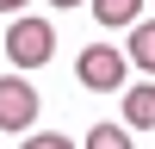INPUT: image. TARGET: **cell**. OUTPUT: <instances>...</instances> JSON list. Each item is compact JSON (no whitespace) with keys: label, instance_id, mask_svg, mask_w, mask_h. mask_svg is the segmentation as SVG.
I'll list each match as a JSON object with an SVG mask.
<instances>
[{"label":"cell","instance_id":"cell-5","mask_svg":"<svg viewBox=\"0 0 155 149\" xmlns=\"http://www.w3.org/2000/svg\"><path fill=\"white\" fill-rule=\"evenodd\" d=\"M93 6V19L106 25V31H118V25H137L143 19V0H87Z\"/></svg>","mask_w":155,"mask_h":149},{"label":"cell","instance_id":"cell-8","mask_svg":"<svg viewBox=\"0 0 155 149\" xmlns=\"http://www.w3.org/2000/svg\"><path fill=\"white\" fill-rule=\"evenodd\" d=\"M19 149H74V143H68L62 131H37V137H25Z\"/></svg>","mask_w":155,"mask_h":149},{"label":"cell","instance_id":"cell-1","mask_svg":"<svg viewBox=\"0 0 155 149\" xmlns=\"http://www.w3.org/2000/svg\"><path fill=\"white\" fill-rule=\"evenodd\" d=\"M56 56V31H50V19H12L6 25V62L12 68H44V62Z\"/></svg>","mask_w":155,"mask_h":149},{"label":"cell","instance_id":"cell-10","mask_svg":"<svg viewBox=\"0 0 155 149\" xmlns=\"http://www.w3.org/2000/svg\"><path fill=\"white\" fill-rule=\"evenodd\" d=\"M19 6H25V0H0V12H19Z\"/></svg>","mask_w":155,"mask_h":149},{"label":"cell","instance_id":"cell-7","mask_svg":"<svg viewBox=\"0 0 155 149\" xmlns=\"http://www.w3.org/2000/svg\"><path fill=\"white\" fill-rule=\"evenodd\" d=\"M87 149H137V137H130V124H93Z\"/></svg>","mask_w":155,"mask_h":149},{"label":"cell","instance_id":"cell-6","mask_svg":"<svg viewBox=\"0 0 155 149\" xmlns=\"http://www.w3.org/2000/svg\"><path fill=\"white\" fill-rule=\"evenodd\" d=\"M124 56H130L143 74H155V19H137L130 25V50H124Z\"/></svg>","mask_w":155,"mask_h":149},{"label":"cell","instance_id":"cell-2","mask_svg":"<svg viewBox=\"0 0 155 149\" xmlns=\"http://www.w3.org/2000/svg\"><path fill=\"white\" fill-rule=\"evenodd\" d=\"M74 74H81L87 93H112V87H124V74H130V56L112 44H87L81 56H74Z\"/></svg>","mask_w":155,"mask_h":149},{"label":"cell","instance_id":"cell-3","mask_svg":"<svg viewBox=\"0 0 155 149\" xmlns=\"http://www.w3.org/2000/svg\"><path fill=\"white\" fill-rule=\"evenodd\" d=\"M37 112H44L37 87L25 81L19 68H12V74H0V131H12V137H19V131H31V124H37Z\"/></svg>","mask_w":155,"mask_h":149},{"label":"cell","instance_id":"cell-9","mask_svg":"<svg viewBox=\"0 0 155 149\" xmlns=\"http://www.w3.org/2000/svg\"><path fill=\"white\" fill-rule=\"evenodd\" d=\"M50 6H56V12H68V6H81V0H50Z\"/></svg>","mask_w":155,"mask_h":149},{"label":"cell","instance_id":"cell-4","mask_svg":"<svg viewBox=\"0 0 155 149\" xmlns=\"http://www.w3.org/2000/svg\"><path fill=\"white\" fill-rule=\"evenodd\" d=\"M124 124L130 131H155V81L124 87Z\"/></svg>","mask_w":155,"mask_h":149}]
</instances>
